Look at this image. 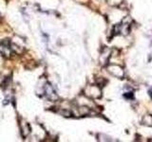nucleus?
<instances>
[{
    "label": "nucleus",
    "mask_w": 152,
    "mask_h": 142,
    "mask_svg": "<svg viewBox=\"0 0 152 142\" xmlns=\"http://www.w3.org/2000/svg\"><path fill=\"white\" fill-rule=\"evenodd\" d=\"M86 94L90 98L97 99L101 97V90H100L99 87L95 86V85H91V86H88L86 89Z\"/></svg>",
    "instance_id": "obj_1"
},
{
    "label": "nucleus",
    "mask_w": 152,
    "mask_h": 142,
    "mask_svg": "<svg viewBox=\"0 0 152 142\" xmlns=\"http://www.w3.org/2000/svg\"><path fill=\"white\" fill-rule=\"evenodd\" d=\"M108 71L110 72L112 75H114L115 77L117 78H123L124 77V71H123V68L121 67V66H119V65H116V64H114V65H111V66H109L108 67Z\"/></svg>",
    "instance_id": "obj_2"
},
{
    "label": "nucleus",
    "mask_w": 152,
    "mask_h": 142,
    "mask_svg": "<svg viewBox=\"0 0 152 142\" xmlns=\"http://www.w3.org/2000/svg\"><path fill=\"white\" fill-rule=\"evenodd\" d=\"M142 124L152 127V115H145L142 118Z\"/></svg>",
    "instance_id": "obj_3"
},
{
    "label": "nucleus",
    "mask_w": 152,
    "mask_h": 142,
    "mask_svg": "<svg viewBox=\"0 0 152 142\" xmlns=\"http://www.w3.org/2000/svg\"><path fill=\"white\" fill-rule=\"evenodd\" d=\"M149 92H150V93H149V94H150V96L152 97V90H150V91H149Z\"/></svg>",
    "instance_id": "obj_4"
}]
</instances>
